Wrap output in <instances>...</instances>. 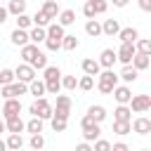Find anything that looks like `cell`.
I'll return each instance as SVG.
<instances>
[{"instance_id": "cell-1", "label": "cell", "mask_w": 151, "mask_h": 151, "mask_svg": "<svg viewBox=\"0 0 151 151\" xmlns=\"http://www.w3.org/2000/svg\"><path fill=\"white\" fill-rule=\"evenodd\" d=\"M28 113H31L33 118L50 120V118H52V106H50V101H47L45 97H40V99H35V101L28 106Z\"/></svg>"}, {"instance_id": "cell-2", "label": "cell", "mask_w": 151, "mask_h": 151, "mask_svg": "<svg viewBox=\"0 0 151 151\" xmlns=\"http://www.w3.org/2000/svg\"><path fill=\"white\" fill-rule=\"evenodd\" d=\"M52 116L68 120V116H71V97L68 94H57V106L52 109Z\"/></svg>"}, {"instance_id": "cell-3", "label": "cell", "mask_w": 151, "mask_h": 151, "mask_svg": "<svg viewBox=\"0 0 151 151\" xmlns=\"http://www.w3.org/2000/svg\"><path fill=\"white\" fill-rule=\"evenodd\" d=\"M151 109V97L149 94H134L132 99H130V111H134V113H146Z\"/></svg>"}, {"instance_id": "cell-4", "label": "cell", "mask_w": 151, "mask_h": 151, "mask_svg": "<svg viewBox=\"0 0 151 151\" xmlns=\"http://www.w3.org/2000/svg\"><path fill=\"white\" fill-rule=\"evenodd\" d=\"M0 113H2V118H5V120L17 118V116L21 113V101H19V99H5V101H2Z\"/></svg>"}, {"instance_id": "cell-5", "label": "cell", "mask_w": 151, "mask_h": 151, "mask_svg": "<svg viewBox=\"0 0 151 151\" xmlns=\"http://www.w3.org/2000/svg\"><path fill=\"white\" fill-rule=\"evenodd\" d=\"M134 54H137L134 45L120 42V47H118V52H116V61H120L123 66H127V64H132V57H134Z\"/></svg>"}, {"instance_id": "cell-6", "label": "cell", "mask_w": 151, "mask_h": 151, "mask_svg": "<svg viewBox=\"0 0 151 151\" xmlns=\"http://www.w3.org/2000/svg\"><path fill=\"white\" fill-rule=\"evenodd\" d=\"M14 78L19 80V83H31V80H35V71L28 66V64H19L17 68H14Z\"/></svg>"}, {"instance_id": "cell-7", "label": "cell", "mask_w": 151, "mask_h": 151, "mask_svg": "<svg viewBox=\"0 0 151 151\" xmlns=\"http://www.w3.org/2000/svg\"><path fill=\"white\" fill-rule=\"evenodd\" d=\"M130 127H132V132H137V134H149V132H151V118L139 116V118L130 120Z\"/></svg>"}, {"instance_id": "cell-8", "label": "cell", "mask_w": 151, "mask_h": 151, "mask_svg": "<svg viewBox=\"0 0 151 151\" xmlns=\"http://www.w3.org/2000/svg\"><path fill=\"white\" fill-rule=\"evenodd\" d=\"M111 94H113V97H116V101H118V104H123V106H127V104H130V99H132V90H130L127 85H116Z\"/></svg>"}, {"instance_id": "cell-9", "label": "cell", "mask_w": 151, "mask_h": 151, "mask_svg": "<svg viewBox=\"0 0 151 151\" xmlns=\"http://www.w3.org/2000/svg\"><path fill=\"white\" fill-rule=\"evenodd\" d=\"M118 38H120V42L134 45V42L139 40V31H137V28H132V26H127V28H120V31H118Z\"/></svg>"}, {"instance_id": "cell-10", "label": "cell", "mask_w": 151, "mask_h": 151, "mask_svg": "<svg viewBox=\"0 0 151 151\" xmlns=\"http://www.w3.org/2000/svg\"><path fill=\"white\" fill-rule=\"evenodd\" d=\"M40 12L52 21V19H57V17H59V12H61V9H59V2H54V0H45V5L40 7Z\"/></svg>"}, {"instance_id": "cell-11", "label": "cell", "mask_w": 151, "mask_h": 151, "mask_svg": "<svg viewBox=\"0 0 151 151\" xmlns=\"http://www.w3.org/2000/svg\"><path fill=\"white\" fill-rule=\"evenodd\" d=\"M24 127H26V123L17 116V118H9V120H5V130L9 132V134H21L24 132Z\"/></svg>"}, {"instance_id": "cell-12", "label": "cell", "mask_w": 151, "mask_h": 151, "mask_svg": "<svg viewBox=\"0 0 151 151\" xmlns=\"http://www.w3.org/2000/svg\"><path fill=\"white\" fill-rule=\"evenodd\" d=\"M97 64H99L101 68H113V64H116V52H113V50H104V52L99 54Z\"/></svg>"}, {"instance_id": "cell-13", "label": "cell", "mask_w": 151, "mask_h": 151, "mask_svg": "<svg viewBox=\"0 0 151 151\" xmlns=\"http://www.w3.org/2000/svg\"><path fill=\"white\" fill-rule=\"evenodd\" d=\"M99 83L101 85H111V87H116L118 85V76L113 73V68H104V71H99Z\"/></svg>"}, {"instance_id": "cell-14", "label": "cell", "mask_w": 151, "mask_h": 151, "mask_svg": "<svg viewBox=\"0 0 151 151\" xmlns=\"http://www.w3.org/2000/svg\"><path fill=\"white\" fill-rule=\"evenodd\" d=\"M149 57H151V54H139V52H137V54L132 57V64H130V66H132L134 71H144V68H149V64H151Z\"/></svg>"}, {"instance_id": "cell-15", "label": "cell", "mask_w": 151, "mask_h": 151, "mask_svg": "<svg viewBox=\"0 0 151 151\" xmlns=\"http://www.w3.org/2000/svg\"><path fill=\"white\" fill-rule=\"evenodd\" d=\"M42 71H45V73H42V83H57V80H61L59 66H45Z\"/></svg>"}, {"instance_id": "cell-16", "label": "cell", "mask_w": 151, "mask_h": 151, "mask_svg": "<svg viewBox=\"0 0 151 151\" xmlns=\"http://www.w3.org/2000/svg\"><path fill=\"white\" fill-rule=\"evenodd\" d=\"M113 120H118V123H130V120H132V111H130V106L118 104V109L113 111Z\"/></svg>"}, {"instance_id": "cell-17", "label": "cell", "mask_w": 151, "mask_h": 151, "mask_svg": "<svg viewBox=\"0 0 151 151\" xmlns=\"http://www.w3.org/2000/svg\"><path fill=\"white\" fill-rule=\"evenodd\" d=\"M118 31H120V24H118V19H106L104 24H101V33L104 35H118Z\"/></svg>"}, {"instance_id": "cell-18", "label": "cell", "mask_w": 151, "mask_h": 151, "mask_svg": "<svg viewBox=\"0 0 151 151\" xmlns=\"http://www.w3.org/2000/svg\"><path fill=\"white\" fill-rule=\"evenodd\" d=\"M80 66H83L85 76H92V78H94V76H99V71H101V66L97 64V59H83V64H80Z\"/></svg>"}, {"instance_id": "cell-19", "label": "cell", "mask_w": 151, "mask_h": 151, "mask_svg": "<svg viewBox=\"0 0 151 151\" xmlns=\"http://www.w3.org/2000/svg\"><path fill=\"white\" fill-rule=\"evenodd\" d=\"M5 9H7V14H14V17L26 14V0H9V5Z\"/></svg>"}, {"instance_id": "cell-20", "label": "cell", "mask_w": 151, "mask_h": 151, "mask_svg": "<svg viewBox=\"0 0 151 151\" xmlns=\"http://www.w3.org/2000/svg\"><path fill=\"white\" fill-rule=\"evenodd\" d=\"M45 33H47V38H52V40H59V42H61V38L66 35V33H64V26H59L57 21H54V24H50V26L45 28Z\"/></svg>"}, {"instance_id": "cell-21", "label": "cell", "mask_w": 151, "mask_h": 151, "mask_svg": "<svg viewBox=\"0 0 151 151\" xmlns=\"http://www.w3.org/2000/svg\"><path fill=\"white\" fill-rule=\"evenodd\" d=\"M9 38H12V42H14L17 47H24V45H28V31H21V28H14Z\"/></svg>"}, {"instance_id": "cell-22", "label": "cell", "mask_w": 151, "mask_h": 151, "mask_svg": "<svg viewBox=\"0 0 151 151\" xmlns=\"http://www.w3.org/2000/svg\"><path fill=\"white\" fill-rule=\"evenodd\" d=\"M85 33H87L90 38H99V35H101V24H99L97 19H87V24H85Z\"/></svg>"}, {"instance_id": "cell-23", "label": "cell", "mask_w": 151, "mask_h": 151, "mask_svg": "<svg viewBox=\"0 0 151 151\" xmlns=\"http://www.w3.org/2000/svg\"><path fill=\"white\" fill-rule=\"evenodd\" d=\"M45 38H47L45 28H38V26H33V28L28 31V42H33V45H38V42H45Z\"/></svg>"}, {"instance_id": "cell-24", "label": "cell", "mask_w": 151, "mask_h": 151, "mask_svg": "<svg viewBox=\"0 0 151 151\" xmlns=\"http://www.w3.org/2000/svg\"><path fill=\"white\" fill-rule=\"evenodd\" d=\"M137 76H139V71H134L130 64H127V66H123V71L118 73V78H120L123 83H134V80H137Z\"/></svg>"}, {"instance_id": "cell-25", "label": "cell", "mask_w": 151, "mask_h": 151, "mask_svg": "<svg viewBox=\"0 0 151 151\" xmlns=\"http://www.w3.org/2000/svg\"><path fill=\"white\" fill-rule=\"evenodd\" d=\"M28 92H31L35 99L45 97V83H42V80H38V78H35V80H31V83H28Z\"/></svg>"}, {"instance_id": "cell-26", "label": "cell", "mask_w": 151, "mask_h": 151, "mask_svg": "<svg viewBox=\"0 0 151 151\" xmlns=\"http://www.w3.org/2000/svg\"><path fill=\"white\" fill-rule=\"evenodd\" d=\"M87 116H90L94 123H101V120L106 118V109L99 106V104H97V106H90V109H87Z\"/></svg>"}, {"instance_id": "cell-27", "label": "cell", "mask_w": 151, "mask_h": 151, "mask_svg": "<svg viewBox=\"0 0 151 151\" xmlns=\"http://www.w3.org/2000/svg\"><path fill=\"white\" fill-rule=\"evenodd\" d=\"M73 21H76V12L73 9H61L59 12V21H57L59 26H71Z\"/></svg>"}, {"instance_id": "cell-28", "label": "cell", "mask_w": 151, "mask_h": 151, "mask_svg": "<svg viewBox=\"0 0 151 151\" xmlns=\"http://www.w3.org/2000/svg\"><path fill=\"white\" fill-rule=\"evenodd\" d=\"M38 52H40V50H38V45L28 42V45H24V47H21V59H24V61L28 64V61H31V59H33V57H35Z\"/></svg>"}, {"instance_id": "cell-29", "label": "cell", "mask_w": 151, "mask_h": 151, "mask_svg": "<svg viewBox=\"0 0 151 151\" xmlns=\"http://www.w3.org/2000/svg\"><path fill=\"white\" fill-rule=\"evenodd\" d=\"M5 144H7L9 151H19V149L24 146V137H21V134H9V137L5 139Z\"/></svg>"}, {"instance_id": "cell-30", "label": "cell", "mask_w": 151, "mask_h": 151, "mask_svg": "<svg viewBox=\"0 0 151 151\" xmlns=\"http://www.w3.org/2000/svg\"><path fill=\"white\" fill-rule=\"evenodd\" d=\"M28 66H31L33 71H35V68H45V66H47V57H45V52H38V54L28 61Z\"/></svg>"}, {"instance_id": "cell-31", "label": "cell", "mask_w": 151, "mask_h": 151, "mask_svg": "<svg viewBox=\"0 0 151 151\" xmlns=\"http://www.w3.org/2000/svg\"><path fill=\"white\" fill-rule=\"evenodd\" d=\"M99 134H101V127H99V125H94V127H90V130H83V139H85L87 144H90V142H97Z\"/></svg>"}, {"instance_id": "cell-32", "label": "cell", "mask_w": 151, "mask_h": 151, "mask_svg": "<svg viewBox=\"0 0 151 151\" xmlns=\"http://www.w3.org/2000/svg\"><path fill=\"white\" fill-rule=\"evenodd\" d=\"M134 50H137L139 54H151V40H149V38H139V40L134 42Z\"/></svg>"}, {"instance_id": "cell-33", "label": "cell", "mask_w": 151, "mask_h": 151, "mask_svg": "<svg viewBox=\"0 0 151 151\" xmlns=\"http://www.w3.org/2000/svg\"><path fill=\"white\" fill-rule=\"evenodd\" d=\"M24 130H28L31 134H40V132H42V120H40V118H31Z\"/></svg>"}, {"instance_id": "cell-34", "label": "cell", "mask_w": 151, "mask_h": 151, "mask_svg": "<svg viewBox=\"0 0 151 151\" xmlns=\"http://www.w3.org/2000/svg\"><path fill=\"white\" fill-rule=\"evenodd\" d=\"M14 83V71L12 68H0V87Z\"/></svg>"}, {"instance_id": "cell-35", "label": "cell", "mask_w": 151, "mask_h": 151, "mask_svg": "<svg viewBox=\"0 0 151 151\" xmlns=\"http://www.w3.org/2000/svg\"><path fill=\"white\" fill-rule=\"evenodd\" d=\"M61 47H64V50H68V52H73V50L78 47V38H76V35H68V33H66V35L61 38Z\"/></svg>"}, {"instance_id": "cell-36", "label": "cell", "mask_w": 151, "mask_h": 151, "mask_svg": "<svg viewBox=\"0 0 151 151\" xmlns=\"http://www.w3.org/2000/svg\"><path fill=\"white\" fill-rule=\"evenodd\" d=\"M31 21H33V24H35L38 28H47V26L52 24V21H50V19H47V17L42 14V12H35V17H31Z\"/></svg>"}, {"instance_id": "cell-37", "label": "cell", "mask_w": 151, "mask_h": 151, "mask_svg": "<svg viewBox=\"0 0 151 151\" xmlns=\"http://www.w3.org/2000/svg\"><path fill=\"white\" fill-rule=\"evenodd\" d=\"M78 87H80L83 92H90V90L94 87V78H92V76H83V78L78 80Z\"/></svg>"}, {"instance_id": "cell-38", "label": "cell", "mask_w": 151, "mask_h": 151, "mask_svg": "<svg viewBox=\"0 0 151 151\" xmlns=\"http://www.w3.org/2000/svg\"><path fill=\"white\" fill-rule=\"evenodd\" d=\"M28 144H31V149H33V151H40V149L45 146V137H42V134H31Z\"/></svg>"}, {"instance_id": "cell-39", "label": "cell", "mask_w": 151, "mask_h": 151, "mask_svg": "<svg viewBox=\"0 0 151 151\" xmlns=\"http://www.w3.org/2000/svg\"><path fill=\"white\" fill-rule=\"evenodd\" d=\"M113 132L116 134H127V132H132V127H130V123H118V120H113Z\"/></svg>"}, {"instance_id": "cell-40", "label": "cell", "mask_w": 151, "mask_h": 151, "mask_svg": "<svg viewBox=\"0 0 151 151\" xmlns=\"http://www.w3.org/2000/svg\"><path fill=\"white\" fill-rule=\"evenodd\" d=\"M31 24H33V21H31L28 14H19V17H17V28L26 31V28H31Z\"/></svg>"}, {"instance_id": "cell-41", "label": "cell", "mask_w": 151, "mask_h": 151, "mask_svg": "<svg viewBox=\"0 0 151 151\" xmlns=\"http://www.w3.org/2000/svg\"><path fill=\"white\" fill-rule=\"evenodd\" d=\"M61 87H64V90H76V87H78L76 76H64V78H61Z\"/></svg>"}, {"instance_id": "cell-42", "label": "cell", "mask_w": 151, "mask_h": 151, "mask_svg": "<svg viewBox=\"0 0 151 151\" xmlns=\"http://www.w3.org/2000/svg\"><path fill=\"white\" fill-rule=\"evenodd\" d=\"M50 120H52V130H54V132H64V130H66V123H68V120H64V118H54V116H52Z\"/></svg>"}, {"instance_id": "cell-43", "label": "cell", "mask_w": 151, "mask_h": 151, "mask_svg": "<svg viewBox=\"0 0 151 151\" xmlns=\"http://www.w3.org/2000/svg\"><path fill=\"white\" fill-rule=\"evenodd\" d=\"M92 7H94V14H104L109 9V2L106 0H92Z\"/></svg>"}, {"instance_id": "cell-44", "label": "cell", "mask_w": 151, "mask_h": 151, "mask_svg": "<svg viewBox=\"0 0 151 151\" xmlns=\"http://www.w3.org/2000/svg\"><path fill=\"white\" fill-rule=\"evenodd\" d=\"M92 151H111V142H106V139H97L94 146H92Z\"/></svg>"}, {"instance_id": "cell-45", "label": "cell", "mask_w": 151, "mask_h": 151, "mask_svg": "<svg viewBox=\"0 0 151 151\" xmlns=\"http://www.w3.org/2000/svg\"><path fill=\"white\" fill-rule=\"evenodd\" d=\"M83 14H85L87 19H94V7H92V0H87V2L83 5Z\"/></svg>"}, {"instance_id": "cell-46", "label": "cell", "mask_w": 151, "mask_h": 151, "mask_svg": "<svg viewBox=\"0 0 151 151\" xmlns=\"http://www.w3.org/2000/svg\"><path fill=\"white\" fill-rule=\"evenodd\" d=\"M45 45H47V50H50V52L61 50V42H59V40H52V38H45Z\"/></svg>"}, {"instance_id": "cell-47", "label": "cell", "mask_w": 151, "mask_h": 151, "mask_svg": "<svg viewBox=\"0 0 151 151\" xmlns=\"http://www.w3.org/2000/svg\"><path fill=\"white\" fill-rule=\"evenodd\" d=\"M94 125H99V123H94V120L85 113V116H83V120H80V127H83V130H90V127H94Z\"/></svg>"}, {"instance_id": "cell-48", "label": "cell", "mask_w": 151, "mask_h": 151, "mask_svg": "<svg viewBox=\"0 0 151 151\" xmlns=\"http://www.w3.org/2000/svg\"><path fill=\"white\" fill-rule=\"evenodd\" d=\"M111 151H130V149L125 142H116V144H111Z\"/></svg>"}, {"instance_id": "cell-49", "label": "cell", "mask_w": 151, "mask_h": 151, "mask_svg": "<svg viewBox=\"0 0 151 151\" xmlns=\"http://www.w3.org/2000/svg\"><path fill=\"white\" fill-rule=\"evenodd\" d=\"M97 90H99L101 94H111V92H113V87H111V85H101V83H97Z\"/></svg>"}, {"instance_id": "cell-50", "label": "cell", "mask_w": 151, "mask_h": 151, "mask_svg": "<svg viewBox=\"0 0 151 151\" xmlns=\"http://www.w3.org/2000/svg\"><path fill=\"white\" fill-rule=\"evenodd\" d=\"M139 2V9H144V12H151V0H137Z\"/></svg>"}, {"instance_id": "cell-51", "label": "cell", "mask_w": 151, "mask_h": 151, "mask_svg": "<svg viewBox=\"0 0 151 151\" xmlns=\"http://www.w3.org/2000/svg\"><path fill=\"white\" fill-rule=\"evenodd\" d=\"M76 151H92V146H90L87 142H83V144H78V146H76Z\"/></svg>"}, {"instance_id": "cell-52", "label": "cell", "mask_w": 151, "mask_h": 151, "mask_svg": "<svg viewBox=\"0 0 151 151\" xmlns=\"http://www.w3.org/2000/svg\"><path fill=\"white\" fill-rule=\"evenodd\" d=\"M127 2H130V0H111V5H113V7H125Z\"/></svg>"}, {"instance_id": "cell-53", "label": "cell", "mask_w": 151, "mask_h": 151, "mask_svg": "<svg viewBox=\"0 0 151 151\" xmlns=\"http://www.w3.org/2000/svg\"><path fill=\"white\" fill-rule=\"evenodd\" d=\"M5 19H7V9H5V7H0V26L5 24Z\"/></svg>"}, {"instance_id": "cell-54", "label": "cell", "mask_w": 151, "mask_h": 151, "mask_svg": "<svg viewBox=\"0 0 151 151\" xmlns=\"http://www.w3.org/2000/svg\"><path fill=\"white\" fill-rule=\"evenodd\" d=\"M0 151H7V144H5V139H0Z\"/></svg>"}, {"instance_id": "cell-55", "label": "cell", "mask_w": 151, "mask_h": 151, "mask_svg": "<svg viewBox=\"0 0 151 151\" xmlns=\"http://www.w3.org/2000/svg\"><path fill=\"white\" fill-rule=\"evenodd\" d=\"M2 132H7V130H5V120H0V134H2Z\"/></svg>"}, {"instance_id": "cell-56", "label": "cell", "mask_w": 151, "mask_h": 151, "mask_svg": "<svg viewBox=\"0 0 151 151\" xmlns=\"http://www.w3.org/2000/svg\"><path fill=\"white\" fill-rule=\"evenodd\" d=\"M142 151H151V149H142Z\"/></svg>"}, {"instance_id": "cell-57", "label": "cell", "mask_w": 151, "mask_h": 151, "mask_svg": "<svg viewBox=\"0 0 151 151\" xmlns=\"http://www.w3.org/2000/svg\"><path fill=\"white\" fill-rule=\"evenodd\" d=\"M0 109H2V104H0Z\"/></svg>"}, {"instance_id": "cell-58", "label": "cell", "mask_w": 151, "mask_h": 151, "mask_svg": "<svg viewBox=\"0 0 151 151\" xmlns=\"http://www.w3.org/2000/svg\"><path fill=\"white\" fill-rule=\"evenodd\" d=\"M54 2H59V0H54Z\"/></svg>"}]
</instances>
